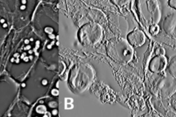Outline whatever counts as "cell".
<instances>
[{
    "instance_id": "cell-1",
    "label": "cell",
    "mask_w": 176,
    "mask_h": 117,
    "mask_svg": "<svg viewBox=\"0 0 176 117\" xmlns=\"http://www.w3.org/2000/svg\"><path fill=\"white\" fill-rule=\"evenodd\" d=\"M138 10L143 24L146 28L160 22L161 10L158 0H138Z\"/></svg>"
},
{
    "instance_id": "cell-2",
    "label": "cell",
    "mask_w": 176,
    "mask_h": 117,
    "mask_svg": "<svg viewBox=\"0 0 176 117\" xmlns=\"http://www.w3.org/2000/svg\"><path fill=\"white\" fill-rule=\"evenodd\" d=\"M113 45V56L115 59L123 64H127L132 61L134 56V50L133 47L129 43L127 40L123 39H118Z\"/></svg>"
},
{
    "instance_id": "cell-3",
    "label": "cell",
    "mask_w": 176,
    "mask_h": 117,
    "mask_svg": "<svg viewBox=\"0 0 176 117\" xmlns=\"http://www.w3.org/2000/svg\"><path fill=\"white\" fill-rule=\"evenodd\" d=\"M162 27L166 35L176 39V10L169 13L164 18Z\"/></svg>"
},
{
    "instance_id": "cell-4",
    "label": "cell",
    "mask_w": 176,
    "mask_h": 117,
    "mask_svg": "<svg viewBox=\"0 0 176 117\" xmlns=\"http://www.w3.org/2000/svg\"><path fill=\"white\" fill-rule=\"evenodd\" d=\"M167 63V59L165 56L155 55L150 60L149 64V69L152 73H159L165 70Z\"/></svg>"
},
{
    "instance_id": "cell-5",
    "label": "cell",
    "mask_w": 176,
    "mask_h": 117,
    "mask_svg": "<svg viewBox=\"0 0 176 117\" xmlns=\"http://www.w3.org/2000/svg\"><path fill=\"white\" fill-rule=\"evenodd\" d=\"M127 40L133 47H138L145 42L146 37L143 31L136 28L128 34Z\"/></svg>"
},
{
    "instance_id": "cell-6",
    "label": "cell",
    "mask_w": 176,
    "mask_h": 117,
    "mask_svg": "<svg viewBox=\"0 0 176 117\" xmlns=\"http://www.w3.org/2000/svg\"><path fill=\"white\" fill-rule=\"evenodd\" d=\"M148 29H149V32L153 36L157 35L160 31V27L158 26V24L152 25V26H149V28Z\"/></svg>"
},
{
    "instance_id": "cell-7",
    "label": "cell",
    "mask_w": 176,
    "mask_h": 117,
    "mask_svg": "<svg viewBox=\"0 0 176 117\" xmlns=\"http://www.w3.org/2000/svg\"><path fill=\"white\" fill-rule=\"evenodd\" d=\"M114 1V3L117 4L119 6H123L125 4H127L130 0H113Z\"/></svg>"
},
{
    "instance_id": "cell-8",
    "label": "cell",
    "mask_w": 176,
    "mask_h": 117,
    "mask_svg": "<svg viewBox=\"0 0 176 117\" xmlns=\"http://www.w3.org/2000/svg\"><path fill=\"white\" fill-rule=\"evenodd\" d=\"M155 54L158 56L160 55H164L165 54V51H164V49L161 47H158V48L155 49Z\"/></svg>"
},
{
    "instance_id": "cell-9",
    "label": "cell",
    "mask_w": 176,
    "mask_h": 117,
    "mask_svg": "<svg viewBox=\"0 0 176 117\" xmlns=\"http://www.w3.org/2000/svg\"><path fill=\"white\" fill-rule=\"evenodd\" d=\"M168 4L171 8L176 10V0H169Z\"/></svg>"
},
{
    "instance_id": "cell-10",
    "label": "cell",
    "mask_w": 176,
    "mask_h": 117,
    "mask_svg": "<svg viewBox=\"0 0 176 117\" xmlns=\"http://www.w3.org/2000/svg\"><path fill=\"white\" fill-rule=\"evenodd\" d=\"M43 82H44V83H43V84H46V80H44Z\"/></svg>"
},
{
    "instance_id": "cell-11",
    "label": "cell",
    "mask_w": 176,
    "mask_h": 117,
    "mask_svg": "<svg viewBox=\"0 0 176 117\" xmlns=\"http://www.w3.org/2000/svg\"><path fill=\"white\" fill-rule=\"evenodd\" d=\"M1 23H4V19H1Z\"/></svg>"
},
{
    "instance_id": "cell-12",
    "label": "cell",
    "mask_w": 176,
    "mask_h": 117,
    "mask_svg": "<svg viewBox=\"0 0 176 117\" xmlns=\"http://www.w3.org/2000/svg\"><path fill=\"white\" fill-rule=\"evenodd\" d=\"M25 8H26V7H25L24 6H22V7H21V9H24Z\"/></svg>"
},
{
    "instance_id": "cell-13",
    "label": "cell",
    "mask_w": 176,
    "mask_h": 117,
    "mask_svg": "<svg viewBox=\"0 0 176 117\" xmlns=\"http://www.w3.org/2000/svg\"><path fill=\"white\" fill-rule=\"evenodd\" d=\"M22 2H23V4H25L26 1V0H23V1H22Z\"/></svg>"
},
{
    "instance_id": "cell-14",
    "label": "cell",
    "mask_w": 176,
    "mask_h": 117,
    "mask_svg": "<svg viewBox=\"0 0 176 117\" xmlns=\"http://www.w3.org/2000/svg\"><path fill=\"white\" fill-rule=\"evenodd\" d=\"M4 27H6V24H4Z\"/></svg>"
}]
</instances>
